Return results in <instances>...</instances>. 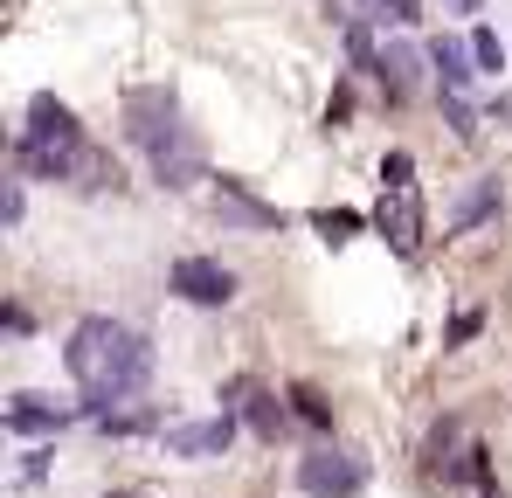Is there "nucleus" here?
<instances>
[{
    "label": "nucleus",
    "instance_id": "4be33fe9",
    "mask_svg": "<svg viewBox=\"0 0 512 498\" xmlns=\"http://www.w3.org/2000/svg\"><path fill=\"white\" fill-rule=\"evenodd\" d=\"M21 215H28V194H21V180H14V187H7V229H14Z\"/></svg>",
    "mask_w": 512,
    "mask_h": 498
},
{
    "label": "nucleus",
    "instance_id": "4468645a",
    "mask_svg": "<svg viewBox=\"0 0 512 498\" xmlns=\"http://www.w3.org/2000/svg\"><path fill=\"white\" fill-rule=\"evenodd\" d=\"M291 409H298V422H312L319 436H333V409H326V395L312 381H291Z\"/></svg>",
    "mask_w": 512,
    "mask_h": 498
},
{
    "label": "nucleus",
    "instance_id": "f257e3e1",
    "mask_svg": "<svg viewBox=\"0 0 512 498\" xmlns=\"http://www.w3.org/2000/svg\"><path fill=\"white\" fill-rule=\"evenodd\" d=\"M63 367L84 388V415L104 422L153 381V339L139 326H125V319H84L63 346Z\"/></svg>",
    "mask_w": 512,
    "mask_h": 498
},
{
    "label": "nucleus",
    "instance_id": "f03ea898",
    "mask_svg": "<svg viewBox=\"0 0 512 498\" xmlns=\"http://www.w3.org/2000/svg\"><path fill=\"white\" fill-rule=\"evenodd\" d=\"M125 139L153 160V180H160V187H194V180H201V146H194V132L180 125V97H173L167 83L125 97Z\"/></svg>",
    "mask_w": 512,
    "mask_h": 498
},
{
    "label": "nucleus",
    "instance_id": "6e6552de",
    "mask_svg": "<svg viewBox=\"0 0 512 498\" xmlns=\"http://www.w3.org/2000/svg\"><path fill=\"white\" fill-rule=\"evenodd\" d=\"M429 70H436V90H443V97H471L478 77H485L478 56H471L457 35H436V42H429Z\"/></svg>",
    "mask_w": 512,
    "mask_h": 498
},
{
    "label": "nucleus",
    "instance_id": "6ab92c4d",
    "mask_svg": "<svg viewBox=\"0 0 512 498\" xmlns=\"http://www.w3.org/2000/svg\"><path fill=\"white\" fill-rule=\"evenodd\" d=\"M436 104H443V118H450V132H457V139H478V111H471L464 97H443V90H436Z\"/></svg>",
    "mask_w": 512,
    "mask_h": 498
},
{
    "label": "nucleus",
    "instance_id": "7ed1b4c3",
    "mask_svg": "<svg viewBox=\"0 0 512 498\" xmlns=\"http://www.w3.org/2000/svg\"><path fill=\"white\" fill-rule=\"evenodd\" d=\"M298 492L305 498H360L367 492V457H353L340 443H312L298 464Z\"/></svg>",
    "mask_w": 512,
    "mask_h": 498
},
{
    "label": "nucleus",
    "instance_id": "39448f33",
    "mask_svg": "<svg viewBox=\"0 0 512 498\" xmlns=\"http://www.w3.org/2000/svg\"><path fill=\"white\" fill-rule=\"evenodd\" d=\"M35 146H56V153H90V132H84V118L56 97V90H35L28 97V125H21Z\"/></svg>",
    "mask_w": 512,
    "mask_h": 498
},
{
    "label": "nucleus",
    "instance_id": "9b49d317",
    "mask_svg": "<svg viewBox=\"0 0 512 498\" xmlns=\"http://www.w3.org/2000/svg\"><path fill=\"white\" fill-rule=\"evenodd\" d=\"M381 236L395 243V256H416V243H423V222H416V194H409V187L381 201Z\"/></svg>",
    "mask_w": 512,
    "mask_h": 498
},
{
    "label": "nucleus",
    "instance_id": "ddd939ff",
    "mask_svg": "<svg viewBox=\"0 0 512 498\" xmlns=\"http://www.w3.org/2000/svg\"><path fill=\"white\" fill-rule=\"evenodd\" d=\"M499 208H506V180H499V173H485V180L457 201V222L471 229V222H485V215H499Z\"/></svg>",
    "mask_w": 512,
    "mask_h": 498
},
{
    "label": "nucleus",
    "instance_id": "0eeeda50",
    "mask_svg": "<svg viewBox=\"0 0 512 498\" xmlns=\"http://www.w3.org/2000/svg\"><path fill=\"white\" fill-rule=\"evenodd\" d=\"M208 208H215V222H229V229H263V236H277V229H284V215H277L270 201H256L250 187H236V180H215Z\"/></svg>",
    "mask_w": 512,
    "mask_h": 498
},
{
    "label": "nucleus",
    "instance_id": "f3484780",
    "mask_svg": "<svg viewBox=\"0 0 512 498\" xmlns=\"http://www.w3.org/2000/svg\"><path fill=\"white\" fill-rule=\"evenodd\" d=\"M471 56H478V70H485V77H499V70H506V42H499L492 28H471Z\"/></svg>",
    "mask_w": 512,
    "mask_h": 498
},
{
    "label": "nucleus",
    "instance_id": "1a4fd4ad",
    "mask_svg": "<svg viewBox=\"0 0 512 498\" xmlns=\"http://www.w3.org/2000/svg\"><path fill=\"white\" fill-rule=\"evenodd\" d=\"M236 415H208V422H194V429H167V450H180V457H215V450H229L236 443Z\"/></svg>",
    "mask_w": 512,
    "mask_h": 498
},
{
    "label": "nucleus",
    "instance_id": "aec40b11",
    "mask_svg": "<svg viewBox=\"0 0 512 498\" xmlns=\"http://www.w3.org/2000/svg\"><path fill=\"white\" fill-rule=\"evenodd\" d=\"M381 7H388L402 28H416V21H423V0H381Z\"/></svg>",
    "mask_w": 512,
    "mask_h": 498
},
{
    "label": "nucleus",
    "instance_id": "2eb2a0df",
    "mask_svg": "<svg viewBox=\"0 0 512 498\" xmlns=\"http://www.w3.org/2000/svg\"><path fill=\"white\" fill-rule=\"evenodd\" d=\"M340 35H346V63H353V70H374V63H381V49H374V21H340Z\"/></svg>",
    "mask_w": 512,
    "mask_h": 498
},
{
    "label": "nucleus",
    "instance_id": "a211bd4d",
    "mask_svg": "<svg viewBox=\"0 0 512 498\" xmlns=\"http://www.w3.org/2000/svg\"><path fill=\"white\" fill-rule=\"evenodd\" d=\"M312 229H319L326 243H353V236H360V215H333V208H319Z\"/></svg>",
    "mask_w": 512,
    "mask_h": 498
},
{
    "label": "nucleus",
    "instance_id": "5701e85b",
    "mask_svg": "<svg viewBox=\"0 0 512 498\" xmlns=\"http://www.w3.org/2000/svg\"><path fill=\"white\" fill-rule=\"evenodd\" d=\"M443 7H457V14H478V7H485V0H443Z\"/></svg>",
    "mask_w": 512,
    "mask_h": 498
},
{
    "label": "nucleus",
    "instance_id": "9d476101",
    "mask_svg": "<svg viewBox=\"0 0 512 498\" xmlns=\"http://www.w3.org/2000/svg\"><path fill=\"white\" fill-rule=\"evenodd\" d=\"M423 49L416 42H388L381 49V63H374V77H381V90H388V104H402L409 97V83H423Z\"/></svg>",
    "mask_w": 512,
    "mask_h": 498
},
{
    "label": "nucleus",
    "instance_id": "20e7f679",
    "mask_svg": "<svg viewBox=\"0 0 512 498\" xmlns=\"http://www.w3.org/2000/svg\"><path fill=\"white\" fill-rule=\"evenodd\" d=\"M167 291L180 305H194V312H222V305L236 298V270L215 263V256H180L167 270Z\"/></svg>",
    "mask_w": 512,
    "mask_h": 498
},
{
    "label": "nucleus",
    "instance_id": "423d86ee",
    "mask_svg": "<svg viewBox=\"0 0 512 498\" xmlns=\"http://www.w3.org/2000/svg\"><path fill=\"white\" fill-rule=\"evenodd\" d=\"M7 429H14V436H63V429H70V422H77V409H70V402H56V395H28V388H21V395H7Z\"/></svg>",
    "mask_w": 512,
    "mask_h": 498
},
{
    "label": "nucleus",
    "instance_id": "412c9836",
    "mask_svg": "<svg viewBox=\"0 0 512 498\" xmlns=\"http://www.w3.org/2000/svg\"><path fill=\"white\" fill-rule=\"evenodd\" d=\"M485 326V312H464V319H457V326H450V346H464V339H471V332Z\"/></svg>",
    "mask_w": 512,
    "mask_h": 498
},
{
    "label": "nucleus",
    "instance_id": "dca6fc26",
    "mask_svg": "<svg viewBox=\"0 0 512 498\" xmlns=\"http://www.w3.org/2000/svg\"><path fill=\"white\" fill-rule=\"evenodd\" d=\"M97 429H104V436H153L160 415H153V409H125V415H104Z\"/></svg>",
    "mask_w": 512,
    "mask_h": 498
},
{
    "label": "nucleus",
    "instance_id": "f8f14e48",
    "mask_svg": "<svg viewBox=\"0 0 512 498\" xmlns=\"http://www.w3.org/2000/svg\"><path fill=\"white\" fill-rule=\"evenodd\" d=\"M457 436H464V429H457V415H443V422L429 429V443H423V471H429V478H443V485H450V471H457V457H464V450H457Z\"/></svg>",
    "mask_w": 512,
    "mask_h": 498
}]
</instances>
